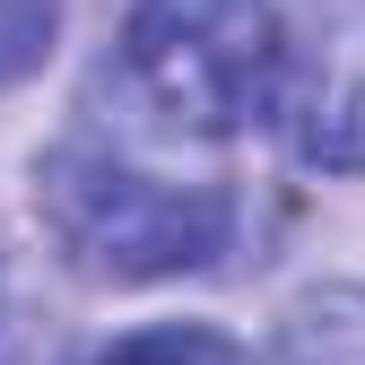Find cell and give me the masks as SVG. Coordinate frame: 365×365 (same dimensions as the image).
I'll return each mask as SVG.
<instances>
[{"label": "cell", "mask_w": 365, "mask_h": 365, "mask_svg": "<svg viewBox=\"0 0 365 365\" xmlns=\"http://www.w3.org/2000/svg\"><path fill=\"white\" fill-rule=\"evenodd\" d=\"M0 287H9V279H0ZM9 322H18V313H0V365H35V348H26Z\"/></svg>", "instance_id": "6"}, {"label": "cell", "mask_w": 365, "mask_h": 365, "mask_svg": "<svg viewBox=\"0 0 365 365\" xmlns=\"http://www.w3.org/2000/svg\"><path fill=\"white\" fill-rule=\"evenodd\" d=\"M122 70L140 105L182 140H235L279 113L287 26L269 0H140L122 26Z\"/></svg>", "instance_id": "2"}, {"label": "cell", "mask_w": 365, "mask_h": 365, "mask_svg": "<svg viewBox=\"0 0 365 365\" xmlns=\"http://www.w3.org/2000/svg\"><path fill=\"white\" fill-rule=\"evenodd\" d=\"M35 209L53 226V244L96 279H174V269L217 261L235 235V200L217 182L157 174L96 130H70L61 148H43Z\"/></svg>", "instance_id": "1"}, {"label": "cell", "mask_w": 365, "mask_h": 365, "mask_svg": "<svg viewBox=\"0 0 365 365\" xmlns=\"http://www.w3.org/2000/svg\"><path fill=\"white\" fill-rule=\"evenodd\" d=\"M53 18H61V0H0V87L53 53Z\"/></svg>", "instance_id": "5"}, {"label": "cell", "mask_w": 365, "mask_h": 365, "mask_svg": "<svg viewBox=\"0 0 365 365\" xmlns=\"http://www.w3.org/2000/svg\"><path fill=\"white\" fill-rule=\"evenodd\" d=\"M279 122L304 165L365 174V0H322L313 26L287 35Z\"/></svg>", "instance_id": "3"}, {"label": "cell", "mask_w": 365, "mask_h": 365, "mask_svg": "<svg viewBox=\"0 0 365 365\" xmlns=\"http://www.w3.org/2000/svg\"><path fill=\"white\" fill-rule=\"evenodd\" d=\"M96 365H252L226 331H200V322H157V331H130L113 339Z\"/></svg>", "instance_id": "4"}]
</instances>
